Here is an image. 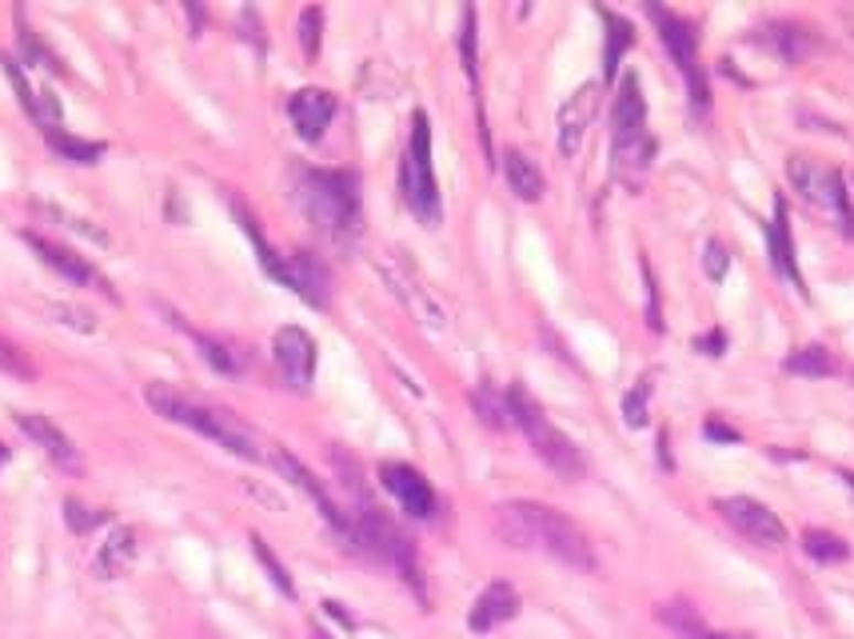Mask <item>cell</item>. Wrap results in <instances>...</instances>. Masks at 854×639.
Here are the masks:
<instances>
[{"label":"cell","mask_w":854,"mask_h":639,"mask_svg":"<svg viewBox=\"0 0 854 639\" xmlns=\"http://www.w3.org/2000/svg\"><path fill=\"white\" fill-rule=\"evenodd\" d=\"M495 532H500L503 544L520 547V552H543V556L559 560L567 567H579V572L595 567L591 540L584 535V528L567 520L563 512H555V508H547V503H495Z\"/></svg>","instance_id":"cell-1"},{"label":"cell","mask_w":854,"mask_h":639,"mask_svg":"<svg viewBox=\"0 0 854 639\" xmlns=\"http://www.w3.org/2000/svg\"><path fill=\"white\" fill-rule=\"evenodd\" d=\"M296 200L303 216L335 244H352L360 236V180L340 168H303L296 177Z\"/></svg>","instance_id":"cell-2"},{"label":"cell","mask_w":854,"mask_h":639,"mask_svg":"<svg viewBox=\"0 0 854 639\" xmlns=\"http://www.w3.org/2000/svg\"><path fill=\"white\" fill-rule=\"evenodd\" d=\"M145 400L157 416L172 419V424H184V428L200 432V436H209L212 444L228 448L232 456L260 460V448L252 440V432L244 428V424H236V416H228V412H216V408H209V404H200V400L180 396V392L168 388V384H148Z\"/></svg>","instance_id":"cell-3"},{"label":"cell","mask_w":854,"mask_h":639,"mask_svg":"<svg viewBox=\"0 0 854 639\" xmlns=\"http://www.w3.org/2000/svg\"><path fill=\"white\" fill-rule=\"evenodd\" d=\"M615 177L636 189L647 177L651 157H655V140L647 132V100L639 88V76L627 73L615 96Z\"/></svg>","instance_id":"cell-4"},{"label":"cell","mask_w":854,"mask_h":639,"mask_svg":"<svg viewBox=\"0 0 854 639\" xmlns=\"http://www.w3.org/2000/svg\"><path fill=\"white\" fill-rule=\"evenodd\" d=\"M508 408H511V424H520V432L527 436V444L535 448V456H540L547 468H552L559 480H579V476L587 472V464L584 456H579V448H575L567 436H563L559 428L552 424V416L543 412V404L535 396H527V388L523 384H511L508 392Z\"/></svg>","instance_id":"cell-5"},{"label":"cell","mask_w":854,"mask_h":639,"mask_svg":"<svg viewBox=\"0 0 854 639\" xmlns=\"http://www.w3.org/2000/svg\"><path fill=\"white\" fill-rule=\"evenodd\" d=\"M399 192H404L407 209L416 212L427 228L439 224V184H436V168H431V125H427V113L412 116V137H407V152L404 164H399Z\"/></svg>","instance_id":"cell-6"},{"label":"cell","mask_w":854,"mask_h":639,"mask_svg":"<svg viewBox=\"0 0 854 639\" xmlns=\"http://www.w3.org/2000/svg\"><path fill=\"white\" fill-rule=\"evenodd\" d=\"M352 535H355V544H364V552H372L375 560L392 564L399 576H404L407 584H412L419 596H424V579H419L416 547H412V540H407V535L399 532V528L392 524V520H387L380 508H364V512H360V524L352 528Z\"/></svg>","instance_id":"cell-7"},{"label":"cell","mask_w":854,"mask_h":639,"mask_svg":"<svg viewBox=\"0 0 854 639\" xmlns=\"http://www.w3.org/2000/svg\"><path fill=\"white\" fill-rule=\"evenodd\" d=\"M647 17L655 21L659 36L668 44L671 61H675L679 76L687 81V93L698 108L711 105V88H707V73H703V64H698V44H695V29H691L679 12L663 9V4H647Z\"/></svg>","instance_id":"cell-8"},{"label":"cell","mask_w":854,"mask_h":639,"mask_svg":"<svg viewBox=\"0 0 854 639\" xmlns=\"http://www.w3.org/2000/svg\"><path fill=\"white\" fill-rule=\"evenodd\" d=\"M787 172H791V184L802 192V196L811 200V204H819L823 212H831L843 236H854L851 196H846V184H843V177H839L834 168L814 164V160H807V157H791Z\"/></svg>","instance_id":"cell-9"},{"label":"cell","mask_w":854,"mask_h":639,"mask_svg":"<svg viewBox=\"0 0 854 639\" xmlns=\"http://www.w3.org/2000/svg\"><path fill=\"white\" fill-rule=\"evenodd\" d=\"M380 273H384V280L392 284V292L412 308V316H416L427 332H444V328H448V312H444V305H439L436 292L427 288L424 276H419L404 256H384V260H380Z\"/></svg>","instance_id":"cell-10"},{"label":"cell","mask_w":854,"mask_h":639,"mask_svg":"<svg viewBox=\"0 0 854 639\" xmlns=\"http://www.w3.org/2000/svg\"><path fill=\"white\" fill-rule=\"evenodd\" d=\"M715 508H719L723 520H727L743 540H750V544L771 547V552L787 544V524H782L767 503L750 500V496H727V500H719Z\"/></svg>","instance_id":"cell-11"},{"label":"cell","mask_w":854,"mask_h":639,"mask_svg":"<svg viewBox=\"0 0 854 639\" xmlns=\"http://www.w3.org/2000/svg\"><path fill=\"white\" fill-rule=\"evenodd\" d=\"M271 356H276V368H280V376L292 384L296 392H308L312 388V376H316V340L303 328L288 324L276 332L271 340Z\"/></svg>","instance_id":"cell-12"},{"label":"cell","mask_w":854,"mask_h":639,"mask_svg":"<svg viewBox=\"0 0 854 639\" xmlns=\"http://www.w3.org/2000/svg\"><path fill=\"white\" fill-rule=\"evenodd\" d=\"M380 480H384V488L399 500V508H404L412 520H431L436 515V492H431V483L424 480V472L419 468H412V464H380Z\"/></svg>","instance_id":"cell-13"},{"label":"cell","mask_w":854,"mask_h":639,"mask_svg":"<svg viewBox=\"0 0 854 639\" xmlns=\"http://www.w3.org/2000/svg\"><path fill=\"white\" fill-rule=\"evenodd\" d=\"M24 241H29V248L41 256L53 273H61L64 280H73V284H84V288H96V292H105L108 300H116L113 292V284L105 280V276L96 273L93 264L84 260V256H76V252H68L64 244H53V241H44V236H36V232H24Z\"/></svg>","instance_id":"cell-14"},{"label":"cell","mask_w":854,"mask_h":639,"mask_svg":"<svg viewBox=\"0 0 854 639\" xmlns=\"http://www.w3.org/2000/svg\"><path fill=\"white\" fill-rule=\"evenodd\" d=\"M595 113H599V84H584L579 93L559 108V152L563 157H579V148L587 140Z\"/></svg>","instance_id":"cell-15"},{"label":"cell","mask_w":854,"mask_h":639,"mask_svg":"<svg viewBox=\"0 0 854 639\" xmlns=\"http://www.w3.org/2000/svg\"><path fill=\"white\" fill-rule=\"evenodd\" d=\"M17 428H21L36 448H44V456L53 464H61L64 472H81V451H76V444L68 440L49 416H41V412H17Z\"/></svg>","instance_id":"cell-16"},{"label":"cell","mask_w":854,"mask_h":639,"mask_svg":"<svg viewBox=\"0 0 854 639\" xmlns=\"http://www.w3.org/2000/svg\"><path fill=\"white\" fill-rule=\"evenodd\" d=\"M271 464H276V468H280V472L288 476V483H296V488H300V492L308 496V500H312L316 508H320V515H323V520H328V524L335 528V532L352 535V524H348V520H344V512H340V508H335V500H332V496L323 492V483L316 480V476L308 472V468H303L300 460H296L292 451L276 448V451H271Z\"/></svg>","instance_id":"cell-17"},{"label":"cell","mask_w":854,"mask_h":639,"mask_svg":"<svg viewBox=\"0 0 854 639\" xmlns=\"http://www.w3.org/2000/svg\"><path fill=\"white\" fill-rule=\"evenodd\" d=\"M288 116H292V125H296V132H300V140L316 145V140L328 132V125H332L335 96L323 93V88H300V93L288 100Z\"/></svg>","instance_id":"cell-18"},{"label":"cell","mask_w":854,"mask_h":639,"mask_svg":"<svg viewBox=\"0 0 854 639\" xmlns=\"http://www.w3.org/2000/svg\"><path fill=\"white\" fill-rule=\"evenodd\" d=\"M520 616V592L508 584V579H495L480 592V599L471 604V616H468V628L471 631H495L500 624Z\"/></svg>","instance_id":"cell-19"},{"label":"cell","mask_w":854,"mask_h":639,"mask_svg":"<svg viewBox=\"0 0 854 639\" xmlns=\"http://www.w3.org/2000/svg\"><path fill=\"white\" fill-rule=\"evenodd\" d=\"M284 288H292L303 305L312 308H328V300H332V276H328V268L316 260L312 252L288 256V280H284Z\"/></svg>","instance_id":"cell-20"},{"label":"cell","mask_w":854,"mask_h":639,"mask_svg":"<svg viewBox=\"0 0 854 639\" xmlns=\"http://www.w3.org/2000/svg\"><path fill=\"white\" fill-rule=\"evenodd\" d=\"M503 177H508V184H511V192L520 200H543V192H547V180H543V172H540V164H535L532 157H523L520 148H508L503 152Z\"/></svg>","instance_id":"cell-21"},{"label":"cell","mask_w":854,"mask_h":639,"mask_svg":"<svg viewBox=\"0 0 854 639\" xmlns=\"http://www.w3.org/2000/svg\"><path fill=\"white\" fill-rule=\"evenodd\" d=\"M132 564H136L132 528H116L105 544H100V552H96V572H100V579H120L132 572Z\"/></svg>","instance_id":"cell-22"},{"label":"cell","mask_w":854,"mask_h":639,"mask_svg":"<svg viewBox=\"0 0 854 639\" xmlns=\"http://www.w3.org/2000/svg\"><path fill=\"white\" fill-rule=\"evenodd\" d=\"M771 260H775V273H779L782 280H791L794 288H802L799 264H794L791 221H787V204H782V196L775 200V221H771Z\"/></svg>","instance_id":"cell-23"},{"label":"cell","mask_w":854,"mask_h":639,"mask_svg":"<svg viewBox=\"0 0 854 639\" xmlns=\"http://www.w3.org/2000/svg\"><path fill=\"white\" fill-rule=\"evenodd\" d=\"M604 21H607V49H604V76L607 81H615V73H619V61H623V53L631 49V24L623 21V17H615V12L604 9Z\"/></svg>","instance_id":"cell-24"},{"label":"cell","mask_w":854,"mask_h":639,"mask_svg":"<svg viewBox=\"0 0 854 639\" xmlns=\"http://www.w3.org/2000/svg\"><path fill=\"white\" fill-rule=\"evenodd\" d=\"M802 547H807V556L819 560V564H843V560L851 556L846 540H839L834 532H823V528H811V532L802 535Z\"/></svg>","instance_id":"cell-25"},{"label":"cell","mask_w":854,"mask_h":639,"mask_svg":"<svg viewBox=\"0 0 854 639\" xmlns=\"http://www.w3.org/2000/svg\"><path fill=\"white\" fill-rule=\"evenodd\" d=\"M49 145L61 152L64 160H73V164H96V160L105 157V145H96V140H76L61 128H49Z\"/></svg>","instance_id":"cell-26"},{"label":"cell","mask_w":854,"mask_h":639,"mask_svg":"<svg viewBox=\"0 0 854 639\" xmlns=\"http://www.w3.org/2000/svg\"><path fill=\"white\" fill-rule=\"evenodd\" d=\"M782 368H787V372H794V376H831L834 360H831V352H826V348L811 344V348H799V352H791Z\"/></svg>","instance_id":"cell-27"},{"label":"cell","mask_w":854,"mask_h":639,"mask_svg":"<svg viewBox=\"0 0 854 639\" xmlns=\"http://www.w3.org/2000/svg\"><path fill=\"white\" fill-rule=\"evenodd\" d=\"M188 336L196 340L200 356L209 360V364L216 368V372H224V376H236V372H241V356H236V352H232V348L224 344V340H212V336L192 332V328H188Z\"/></svg>","instance_id":"cell-28"},{"label":"cell","mask_w":854,"mask_h":639,"mask_svg":"<svg viewBox=\"0 0 854 639\" xmlns=\"http://www.w3.org/2000/svg\"><path fill=\"white\" fill-rule=\"evenodd\" d=\"M471 404H476V412H480V419L488 424V428H508V424H511L508 396H495V392H491L488 384H480V388H476Z\"/></svg>","instance_id":"cell-29"},{"label":"cell","mask_w":854,"mask_h":639,"mask_svg":"<svg viewBox=\"0 0 854 639\" xmlns=\"http://www.w3.org/2000/svg\"><path fill=\"white\" fill-rule=\"evenodd\" d=\"M252 552H256V560H260V564H264V572H268V579H271V584L280 587V592H284V596H288V599H296L292 576H288V572H284V564H280V560L271 556V547L264 544V535H252Z\"/></svg>","instance_id":"cell-30"},{"label":"cell","mask_w":854,"mask_h":639,"mask_svg":"<svg viewBox=\"0 0 854 639\" xmlns=\"http://www.w3.org/2000/svg\"><path fill=\"white\" fill-rule=\"evenodd\" d=\"M41 308L53 316L56 324L73 328V332H84V336L96 332V316L88 312V308H76V305H41Z\"/></svg>","instance_id":"cell-31"},{"label":"cell","mask_w":854,"mask_h":639,"mask_svg":"<svg viewBox=\"0 0 854 639\" xmlns=\"http://www.w3.org/2000/svg\"><path fill=\"white\" fill-rule=\"evenodd\" d=\"M647 400H651V376H643L636 388L623 396V419L631 428H647V416H651V412H647Z\"/></svg>","instance_id":"cell-32"},{"label":"cell","mask_w":854,"mask_h":639,"mask_svg":"<svg viewBox=\"0 0 854 639\" xmlns=\"http://www.w3.org/2000/svg\"><path fill=\"white\" fill-rule=\"evenodd\" d=\"M459 53L471 81H480V56H476V9H463V29H459Z\"/></svg>","instance_id":"cell-33"},{"label":"cell","mask_w":854,"mask_h":639,"mask_svg":"<svg viewBox=\"0 0 854 639\" xmlns=\"http://www.w3.org/2000/svg\"><path fill=\"white\" fill-rule=\"evenodd\" d=\"M320 29H323V12H320V9H303V12H300V44H303V56H320Z\"/></svg>","instance_id":"cell-34"},{"label":"cell","mask_w":854,"mask_h":639,"mask_svg":"<svg viewBox=\"0 0 854 639\" xmlns=\"http://www.w3.org/2000/svg\"><path fill=\"white\" fill-rule=\"evenodd\" d=\"M0 64H4V73H9L12 88H17V93H21V105H24V113H29L32 120H36V93H32V88H29V81H24L21 64H17V61H9V56H4V61H0Z\"/></svg>","instance_id":"cell-35"},{"label":"cell","mask_w":854,"mask_h":639,"mask_svg":"<svg viewBox=\"0 0 854 639\" xmlns=\"http://www.w3.org/2000/svg\"><path fill=\"white\" fill-rule=\"evenodd\" d=\"M64 515H68V524H73L76 532H88V528L105 524L108 520V512H93V508H84V503H76V500L64 503Z\"/></svg>","instance_id":"cell-36"},{"label":"cell","mask_w":854,"mask_h":639,"mask_svg":"<svg viewBox=\"0 0 854 639\" xmlns=\"http://www.w3.org/2000/svg\"><path fill=\"white\" fill-rule=\"evenodd\" d=\"M0 372H9V376L29 380V376H32V364L21 356V352H17V348L4 344V340H0Z\"/></svg>","instance_id":"cell-37"},{"label":"cell","mask_w":854,"mask_h":639,"mask_svg":"<svg viewBox=\"0 0 854 639\" xmlns=\"http://www.w3.org/2000/svg\"><path fill=\"white\" fill-rule=\"evenodd\" d=\"M44 216H56V221H64L73 232H81V236H88V241H96V244H108V236L100 228H93L88 221H76V216H68V212H61V209H41Z\"/></svg>","instance_id":"cell-38"},{"label":"cell","mask_w":854,"mask_h":639,"mask_svg":"<svg viewBox=\"0 0 854 639\" xmlns=\"http://www.w3.org/2000/svg\"><path fill=\"white\" fill-rule=\"evenodd\" d=\"M703 268H707L711 280H723V276H727L730 256H727V248H723L719 241H711V244H707V260H703Z\"/></svg>","instance_id":"cell-39"},{"label":"cell","mask_w":854,"mask_h":639,"mask_svg":"<svg viewBox=\"0 0 854 639\" xmlns=\"http://www.w3.org/2000/svg\"><path fill=\"white\" fill-rule=\"evenodd\" d=\"M707 440H727V444H739V432L719 424V419H707Z\"/></svg>","instance_id":"cell-40"},{"label":"cell","mask_w":854,"mask_h":639,"mask_svg":"<svg viewBox=\"0 0 854 639\" xmlns=\"http://www.w3.org/2000/svg\"><path fill=\"white\" fill-rule=\"evenodd\" d=\"M698 348H703L707 356H723V348H727V336H723V332H711V336H703V340H698Z\"/></svg>","instance_id":"cell-41"},{"label":"cell","mask_w":854,"mask_h":639,"mask_svg":"<svg viewBox=\"0 0 854 639\" xmlns=\"http://www.w3.org/2000/svg\"><path fill=\"white\" fill-rule=\"evenodd\" d=\"M698 639H747V636H719V631L703 628V631H698Z\"/></svg>","instance_id":"cell-42"},{"label":"cell","mask_w":854,"mask_h":639,"mask_svg":"<svg viewBox=\"0 0 854 639\" xmlns=\"http://www.w3.org/2000/svg\"><path fill=\"white\" fill-rule=\"evenodd\" d=\"M312 639H332V636H328V631H323V628H316V631H312Z\"/></svg>","instance_id":"cell-43"},{"label":"cell","mask_w":854,"mask_h":639,"mask_svg":"<svg viewBox=\"0 0 854 639\" xmlns=\"http://www.w3.org/2000/svg\"><path fill=\"white\" fill-rule=\"evenodd\" d=\"M843 480H846V483H851V488H854V472H846V476H843Z\"/></svg>","instance_id":"cell-44"},{"label":"cell","mask_w":854,"mask_h":639,"mask_svg":"<svg viewBox=\"0 0 854 639\" xmlns=\"http://www.w3.org/2000/svg\"><path fill=\"white\" fill-rule=\"evenodd\" d=\"M0 464H4V448H0Z\"/></svg>","instance_id":"cell-45"}]
</instances>
